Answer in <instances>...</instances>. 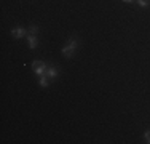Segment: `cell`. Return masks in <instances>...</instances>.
Wrapping results in <instances>:
<instances>
[{"mask_svg":"<svg viewBox=\"0 0 150 144\" xmlns=\"http://www.w3.org/2000/svg\"><path fill=\"white\" fill-rule=\"evenodd\" d=\"M46 77H48L50 78V80H56V78H58L59 77V67L58 66H54V64H50V66H48V69H46Z\"/></svg>","mask_w":150,"mask_h":144,"instance_id":"cell-4","label":"cell"},{"mask_svg":"<svg viewBox=\"0 0 150 144\" xmlns=\"http://www.w3.org/2000/svg\"><path fill=\"white\" fill-rule=\"evenodd\" d=\"M78 45H80V42H78V38L75 37H69L67 38V42H66V45L61 48V55H62L66 59H70V58H74L75 56V53H77V50H78Z\"/></svg>","mask_w":150,"mask_h":144,"instance_id":"cell-1","label":"cell"},{"mask_svg":"<svg viewBox=\"0 0 150 144\" xmlns=\"http://www.w3.org/2000/svg\"><path fill=\"white\" fill-rule=\"evenodd\" d=\"M121 2H125V3H133V2H136V0H121Z\"/></svg>","mask_w":150,"mask_h":144,"instance_id":"cell-10","label":"cell"},{"mask_svg":"<svg viewBox=\"0 0 150 144\" xmlns=\"http://www.w3.org/2000/svg\"><path fill=\"white\" fill-rule=\"evenodd\" d=\"M136 2H137L139 8H149L150 6V0H136Z\"/></svg>","mask_w":150,"mask_h":144,"instance_id":"cell-8","label":"cell"},{"mask_svg":"<svg viewBox=\"0 0 150 144\" xmlns=\"http://www.w3.org/2000/svg\"><path fill=\"white\" fill-rule=\"evenodd\" d=\"M26 42H27V46H29L30 50H35V48L38 46V37H37V35L27 34V37H26Z\"/></svg>","mask_w":150,"mask_h":144,"instance_id":"cell-5","label":"cell"},{"mask_svg":"<svg viewBox=\"0 0 150 144\" xmlns=\"http://www.w3.org/2000/svg\"><path fill=\"white\" fill-rule=\"evenodd\" d=\"M10 34H11V37L16 38V40H19V38H26L27 37V29H24L23 26H18V27H13L11 31H10Z\"/></svg>","mask_w":150,"mask_h":144,"instance_id":"cell-3","label":"cell"},{"mask_svg":"<svg viewBox=\"0 0 150 144\" xmlns=\"http://www.w3.org/2000/svg\"><path fill=\"white\" fill-rule=\"evenodd\" d=\"M46 69H48V64H46L45 61H42V59H34V61H32V72H34L37 77L45 75Z\"/></svg>","mask_w":150,"mask_h":144,"instance_id":"cell-2","label":"cell"},{"mask_svg":"<svg viewBox=\"0 0 150 144\" xmlns=\"http://www.w3.org/2000/svg\"><path fill=\"white\" fill-rule=\"evenodd\" d=\"M50 83H51V80H50L46 75H40V77H38V85H40L42 88H48Z\"/></svg>","mask_w":150,"mask_h":144,"instance_id":"cell-6","label":"cell"},{"mask_svg":"<svg viewBox=\"0 0 150 144\" xmlns=\"http://www.w3.org/2000/svg\"><path fill=\"white\" fill-rule=\"evenodd\" d=\"M144 139H145V143L150 144V130H147V131L144 133Z\"/></svg>","mask_w":150,"mask_h":144,"instance_id":"cell-9","label":"cell"},{"mask_svg":"<svg viewBox=\"0 0 150 144\" xmlns=\"http://www.w3.org/2000/svg\"><path fill=\"white\" fill-rule=\"evenodd\" d=\"M38 31H40V27H38L37 24H30V26L27 27V34H32V35H37Z\"/></svg>","mask_w":150,"mask_h":144,"instance_id":"cell-7","label":"cell"}]
</instances>
